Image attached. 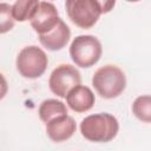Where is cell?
Returning <instances> with one entry per match:
<instances>
[{"label": "cell", "instance_id": "cell-1", "mask_svg": "<svg viewBox=\"0 0 151 151\" xmlns=\"http://www.w3.org/2000/svg\"><path fill=\"white\" fill-rule=\"evenodd\" d=\"M119 131L117 118L107 112L90 114L80 123L81 136L93 143H107L112 140Z\"/></svg>", "mask_w": 151, "mask_h": 151}, {"label": "cell", "instance_id": "cell-2", "mask_svg": "<svg viewBox=\"0 0 151 151\" xmlns=\"http://www.w3.org/2000/svg\"><path fill=\"white\" fill-rule=\"evenodd\" d=\"M92 85L101 98L112 99L122 94L125 90L126 77L122 68L109 64L99 67L94 72Z\"/></svg>", "mask_w": 151, "mask_h": 151}, {"label": "cell", "instance_id": "cell-3", "mask_svg": "<svg viewBox=\"0 0 151 151\" xmlns=\"http://www.w3.org/2000/svg\"><path fill=\"white\" fill-rule=\"evenodd\" d=\"M103 47L94 35H78L70 46V57L72 61L83 68H87L97 64L101 57Z\"/></svg>", "mask_w": 151, "mask_h": 151}, {"label": "cell", "instance_id": "cell-4", "mask_svg": "<svg viewBox=\"0 0 151 151\" xmlns=\"http://www.w3.org/2000/svg\"><path fill=\"white\" fill-rule=\"evenodd\" d=\"M65 8L70 20L84 29L93 27L103 14L101 2L98 0H67Z\"/></svg>", "mask_w": 151, "mask_h": 151}, {"label": "cell", "instance_id": "cell-5", "mask_svg": "<svg viewBox=\"0 0 151 151\" xmlns=\"http://www.w3.org/2000/svg\"><path fill=\"white\" fill-rule=\"evenodd\" d=\"M15 65L20 76L28 79H35L45 73L48 65V58L40 47L31 45L24 47L19 52Z\"/></svg>", "mask_w": 151, "mask_h": 151}, {"label": "cell", "instance_id": "cell-6", "mask_svg": "<svg viewBox=\"0 0 151 151\" xmlns=\"http://www.w3.org/2000/svg\"><path fill=\"white\" fill-rule=\"evenodd\" d=\"M80 72L70 64H61L57 66L48 79V86L52 93L60 98H66L68 92L76 86L80 85Z\"/></svg>", "mask_w": 151, "mask_h": 151}, {"label": "cell", "instance_id": "cell-7", "mask_svg": "<svg viewBox=\"0 0 151 151\" xmlns=\"http://www.w3.org/2000/svg\"><path fill=\"white\" fill-rule=\"evenodd\" d=\"M59 20L60 18L58 15V11L54 4L50 1H40L29 22L32 28L39 35H42L53 29L58 25Z\"/></svg>", "mask_w": 151, "mask_h": 151}, {"label": "cell", "instance_id": "cell-8", "mask_svg": "<svg viewBox=\"0 0 151 151\" xmlns=\"http://www.w3.org/2000/svg\"><path fill=\"white\" fill-rule=\"evenodd\" d=\"M76 130L77 124L74 119L68 114L57 117L46 124V133L48 138L54 143H61L70 139L74 134Z\"/></svg>", "mask_w": 151, "mask_h": 151}, {"label": "cell", "instance_id": "cell-9", "mask_svg": "<svg viewBox=\"0 0 151 151\" xmlns=\"http://www.w3.org/2000/svg\"><path fill=\"white\" fill-rule=\"evenodd\" d=\"M94 93L88 86L85 85L76 86L66 96V103L68 107L77 113H83L91 110L94 105Z\"/></svg>", "mask_w": 151, "mask_h": 151}, {"label": "cell", "instance_id": "cell-10", "mask_svg": "<svg viewBox=\"0 0 151 151\" xmlns=\"http://www.w3.org/2000/svg\"><path fill=\"white\" fill-rule=\"evenodd\" d=\"M70 38H71L70 27L65 24L63 19H60L58 25L53 29H51L46 34L39 35V41L44 47H46L50 51H59L67 45Z\"/></svg>", "mask_w": 151, "mask_h": 151}, {"label": "cell", "instance_id": "cell-11", "mask_svg": "<svg viewBox=\"0 0 151 151\" xmlns=\"http://www.w3.org/2000/svg\"><path fill=\"white\" fill-rule=\"evenodd\" d=\"M38 114L39 118L47 124L48 122L53 120L57 117L67 114V107L66 105L57 99H46L44 100L38 109Z\"/></svg>", "mask_w": 151, "mask_h": 151}, {"label": "cell", "instance_id": "cell-12", "mask_svg": "<svg viewBox=\"0 0 151 151\" xmlns=\"http://www.w3.org/2000/svg\"><path fill=\"white\" fill-rule=\"evenodd\" d=\"M40 1L37 0H18L12 5V15L17 21H26L32 19Z\"/></svg>", "mask_w": 151, "mask_h": 151}, {"label": "cell", "instance_id": "cell-13", "mask_svg": "<svg viewBox=\"0 0 151 151\" xmlns=\"http://www.w3.org/2000/svg\"><path fill=\"white\" fill-rule=\"evenodd\" d=\"M132 113L143 123H151V96L144 94L134 99Z\"/></svg>", "mask_w": 151, "mask_h": 151}, {"label": "cell", "instance_id": "cell-14", "mask_svg": "<svg viewBox=\"0 0 151 151\" xmlns=\"http://www.w3.org/2000/svg\"><path fill=\"white\" fill-rule=\"evenodd\" d=\"M0 24H1L0 32L2 34L13 28L14 19L12 15V5H8L6 2L0 4Z\"/></svg>", "mask_w": 151, "mask_h": 151}, {"label": "cell", "instance_id": "cell-15", "mask_svg": "<svg viewBox=\"0 0 151 151\" xmlns=\"http://www.w3.org/2000/svg\"><path fill=\"white\" fill-rule=\"evenodd\" d=\"M101 2V9H103V13H107L112 9V7L114 6V1H100Z\"/></svg>", "mask_w": 151, "mask_h": 151}]
</instances>
